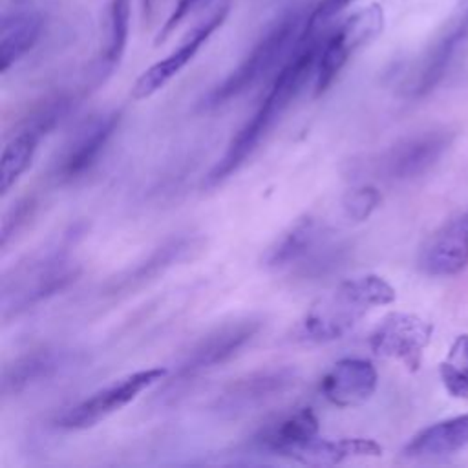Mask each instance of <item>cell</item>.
<instances>
[{"instance_id": "obj_22", "label": "cell", "mask_w": 468, "mask_h": 468, "mask_svg": "<svg viewBox=\"0 0 468 468\" xmlns=\"http://www.w3.org/2000/svg\"><path fill=\"white\" fill-rule=\"evenodd\" d=\"M46 137L33 126L20 124L18 130L5 143L0 157V194L5 196L11 186L22 177V174L31 166L38 143Z\"/></svg>"}, {"instance_id": "obj_6", "label": "cell", "mask_w": 468, "mask_h": 468, "mask_svg": "<svg viewBox=\"0 0 468 468\" xmlns=\"http://www.w3.org/2000/svg\"><path fill=\"white\" fill-rule=\"evenodd\" d=\"M261 325V318L247 316L227 322L207 333L185 353L172 380L176 384L188 382L190 378H196L218 366L227 364L256 338Z\"/></svg>"}, {"instance_id": "obj_30", "label": "cell", "mask_w": 468, "mask_h": 468, "mask_svg": "<svg viewBox=\"0 0 468 468\" xmlns=\"http://www.w3.org/2000/svg\"><path fill=\"white\" fill-rule=\"evenodd\" d=\"M150 2H152V0H144V4H146V5H150Z\"/></svg>"}, {"instance_id": "obj_29", "label": "cell", "mask_w": 468, "mask_h": 468, "mask_svg": "<svg viewBox=\"0 0 468 468\" xmlns=\"http://www.w3.org/2000/svg\"><path fill=\"white\" fill-rule=\"evenodd\" d=\"M199 2H201V0H179V2L176 4L174 11L170 13V16L166 18V22L161 26V29H159V33H157V37H155V46L163 44V42L174 33V29L186 18V15H188Z\"/></svg>"}, {"instance_id": "obj_26", "label": "cell", "mask_w": 468, "mask_h": 468, "mask_svg": "<svg viewBox=\"0 0 468 468\" xmlns=\"http://www.w3.org/2000/svg\"><path fill=\"white\" fill-rule=\"evenodd\" d=\"M380 192L375 186H358L353 190H347L342 199L344 214L353 221H366L373 210L380 205Z\"/></svg>"}, {"instance_id": "obj_16", "label": "cell", "mask_w": 468, "mask_h": 468, "mask_svg": "<svg viewBox=\"0 0 468 468\" xmlns=\"http://www.w3.org/2000/svg\"><path fill=\"white\" fill-rule=\"evenodd\" d=\"M331 236L333 232L324 221L313 216H302L267 249L263 265L274 271H291Z\"/></svg>"}, {"instance_id": "obj_21", "label": "cell", "mask_w": 468, "mask_h": 468, "mask_svg": "<svg viewBox=\"0 0 468 468\" xmlns=\"http://www.w3.org/2000/svg\"><path fill=\"white\" fill-rule=\"evenodd\" d=\"M44 20L38 13L4 15L0 22V71L5 73L38 42Z\"/></svg>"}, {"instance_id": "obj_7", "label": "cell", "mask_w": 468, "mask_h": 468, "mask_svg": "<svg viewBox=\"0 0 468 468\" xmlns=\"http://www.w3.org/2000/svg\"><path fill=\"white\" fill-rule=\"evenodd\" d=\"M166 375L165 367H150L130 373L102 389L91 393L79 404L68 408L58 419L57 426L64 430H88L99 424L102 419L122 410L139 393H143L152 384L159 382Z\"/></svg>"}, {"instance_id": "obj_3", "label": "cell", "mask_w": 468, "mask_h": 468, "mask_svg": "<svg viewBox=\"0 0 468 468\" xmlns=\"http://www.w3.org/2000/svg\"><path fill=\"white\" fill-rule=\"evenodd\" d=\"M82 272L68 245H55L18 261L2 278V318L9 320L68 289Z\"/></svg>"}, {"instance_id": "obj_23", "label": "cell", "mask_w": 468, "mask_h": 468, "mask_svg": "<svg viewBox=\"0 0 468 468\" xmlns=\"http://www.w3.org/2000/svg\"><path fill=\"white\" fill-rule=\"evenodd\" d=\"M349 245L344 239H335L333 236L320 243L305 260H302L291 272L300 280H320L338 269H342L349 258Z\"/></svg>"}, {"instance_id": "obj_19", "label": "cell", "mask_w": 468, "mask_h": 468, "mask_svg": "<svg viewBox=\"0 0 468 468\" xmlns=\"http://www.w3.org/2000/svg\"><path fill=\"white\" fill-rule=\"evenodd\" d=\"M468 446V413L439 420L410 439L402 455L410 459H433L452 455Z\"/></svg>"}, {"instance_id": "obj_18", "label": "cell", "mask_w": 468, "mask_h": 468, "mask_svg": "<svg viewBox=\"0 0 468 468\" xmlns=\"http://www.w3.org/2000/svg\"><path fill=\"white\" fill-rule=\"evenodd\" d=\"M318 431L320 422L314 411L311 408H300L265 426L254 437V444L263 452L287 457L298 446L318 437Z\"/></svg>"}, {"instance_id": "obj_9", "label": "cell", "mask_w": 468, "mask_h": 468, "mask_svg": "<svg viewBox=\"0 0 468 468\" xmlns=\"http://www.w3.org/2000/svg\"><path fill=\"white\" fill-rule=\"evenodd\" d=\"M205 245L203 236L194 232H183L177 236L166 238L161 245H157L144 260L137 261L133 267L112 276L101 289L102 296L108 298H121L132 294L133 291L144 287L159 274L168 271L170 267L192 260L196 254L201 252Z\"/></svg>"}, {"instance_id": "obj_1", "label": "cell", "mask_w": 468, "mask_h": 468, "mask_svg": "<svg viewBox=\"0 0 468 468\" xmlns=\"http://www.w3.org/2000/svg\"><path fill=\"white\" fill-rule=\"evenodd\" d=\"M322 46V29L303 24L294 49L289 53L285 64L272 80V86L267 91L265 99L252 113V117L230 139L223 155L207 174L203 183L207 188H214L227 181L258 150L260 143L271 133V130L278 124L289 106L302 93L309 77L316 73Z\"/></svg>"}, {"instance_id": "obj_8", "label": "cell", "mask_w": 468, "mask_h": 468, "mask_svg": "<svg viewBox=\"0 0 468 468\" xmlns=\"http://www.w3.org/2000/svg\"><path fill=\"white\" fill-rule=\"evenodd\" d=\"M121 117V110H112L84 121L73 132L55 161V181L68 185L91 172L115 135Z\"/></svg>"}, {"instance_id": "obj_27", "label": "cell", "mask_w": 468, "mask_h": 468, "mask_svg": "<svg viewBox=\"0 0 468 468\" xmlns=\"http://www.w3.org/2000/svg\"><path fill=\"white\" fill-rule=\"evenodd\" d=\"M38 201L35 196L22 197L5 216L2 221V232H0V247L5 249L9 239H13L16 234H20L29 221L35 218Z\"/></svg>"}, {"instance_id": "obj_10", "label": "cell", "mask_w": 468, "mask_h": 468, "mask_svg": "<svg viewBox=\"0 0 468 468\" xmlns=\"http://www.w3.org/2000/svg\"><path fill=\"white\" fill-rule=\"evenodd\" d=\"M296 382L298 371L291 366L261 367L232 380L216 397L214 410L221 417H239L283 395Z\"/></svg>"}, {"instance_id": "obj_28", "label": "cell", "mask_w": 468, "mask_h": 468, "mask_svg": "<svg viewBox=\"0 0 468 468\" xmlns=\"http://www.w3.org/2000/svg\"><path fill=\"white\" fill-rule=\"evenodd\" d=\"M355 0H320L314 9L309 13V16L305 18V22L313 27L322 29V26L331 20L335 15H338L340 11H344L349 4H353Z\"/></svg>"}, {"instance_id": "obj_20", "label": "cell", "mask_w": 468, "mask_h": 468, "mask_svg": "<svg viewBox=\"0 0 468 468\" xmlns=\"http://www.w3.org/2000/svg\"><path fill=\"white\" fill-rule=\"evenodd\" d=\"M382 446L373 439L346 437V439H320L314 437L309 442L292 450L287 459H292L309 466H331L356 457H380Z\"/></svg>"}, {"instance_id": "obj_15", "label": "cell", "mask_w": 468, "mask_h": 468, "mask_svg": "<svg viewBox=\"0 0 468 468\" xmlns=\"http://www.w3.org/2000/svg\"><path fill=\"white\" fill-rule=\"evenodd\" d=\"M378 373L366 358H342L320 380V393L333 406L353 408L366 402L377 389Z\"/></svg>"}, {"instance_id": "obj_12", "label": "cell", "mask_w": 468, "mask_h": 468, "mask_svg": "<svg viewBox=\"0 0 468 468\" xmlns=\"http://www.w3.org/2000/svg\"><path fill=\"white\" fill-rule=\"evenodd\" d=\"M453 133L439 128L400 139L377 159V172L388 181H410L426 174L448 150Z\"/></svg>"}, {"instance_id": "obj_11", "label": "cell", "mask_w": 468, "mask_h": 468, "mask_svg": "<svg viewBox=\"0 0 468 468\" xmlns=\"http://www.w3.org/2000/svg\"><path fill=\"white\" fill-rule=\"evenodd\" d=\"M433 325L413 313H389L369 335V347L377 356L402 362L410 371H417L424 349L431 340Z\"/></svg>"}, {"instance_id": "obj_13", "label": "cell", "mask_w": 468, "mask_h": 468, "mask_svg": "<svg viewBox=\"0 0 468 468\" xmlns=\"http://www.w3.org/2000/svg\"><path fill=\"white\" fill-rule=\"evenodd\" d=\"M229 11L230 2L221 4L219 9H216L201 26H197L170 55L146 68L132 86V97L135 101H143L165 88L197 55V51L212 37V33L223 26Z\"/></svg>"}, {"instance_id": "obj_4", "label": "cell", "mask_w": 468, "mask_h": 468, "mask_svg": "<svg viewBox=\"0 0 468 468\" xmlns=\"http://www.w3.org/2000/svg\"><path fill=\"white\" fill-rule=\"evenodd\" d=\"M303 24L305 20L300 11H291L276 20L258 38L243 60L219 84H216L207 97H203L201 108H219L261 82V79H265L280 64V60L294 49Z\"/></svg>"}, {"instance_id": "obj_25", "label": "cell", "mask_w": 468, "mask_h": 468, "mask_svg": "<svg viewBox=\"0 0 468 468\" xmlns=\"http://www.w3.org/2000/svg\"><path fill=\"white\" fill-rule=\"evenodd\" d=\"M439 375L452 397L468 399V335H459L441 362Z\"/></svg>"}, {"instance_id": "obj_17", "label": "cell", "mask_w": 468, "mask_h": 468, "mask_svg": "<svg viewBox=\"0 0 468 468\" xmlns=\"http://www.w3.org/2000/svg\"><path fill=\"white\" fill-rule=\"evenodd\" d=\"M71 360V353L58 347H38L13 358L2 369L0 393L13 397L24 389L53 377Z\"/></svg>"}, {"instance_id": "obj_2", "label": "cell", "mask_w": 468, "mask_h": 468, "mask_svg": "<svg viewBox=\"0 0 468 468\" xmlns=\"http://www.w3.org/2000/svg\"><path fill=\"white\" fill-rule=\"evenodd\" d=\"M397 292L378 274H360L342 280L331 292L320 296L298 320L292 335L300 342L325 344L346 336L369 309L395 302Z\"/></svg>"}, {"instance_id": "obj_24", "label": "cell", "mask_w": 468, "mask_h": 468, "mask_svg": "<svg viewBox=\"0 0 468 468\" xmlns=\"http://www.w3.org/2000/svg\"><path fill=\"white\" fill-rule=\"evenodd\" d=\"M130 0H112L108 9V29H106V44L101 57V68L104 71H112L122 58L128 33H130Z\"/></svg>"}, {"instance_id": "obj_5", "label": "cell", "mask_w": 468, "mask_h": 468, "mask_svg": "<svg viewBox=\"0 0 468 468\" xmlns=\"http://www.w3.org/2000/svg\"><path fill=\"white\" fill-rule=\"evenodd\" d=\"M384 27L382 5L371 4L353 13L335 33H331L322 46L316 73L314 95L325 93L336 80L351 55L371 42Z\"/></svg>"}, {"instance_id": "obj_14", "label": "cell", "mask_w": 468, "mask_h": 468, "mask_svg": "<svg viewBox=\"0 0 468 468\" xmlns=\"http://www.w3.org/2000/svg\"><path fill=\"white\" fill-rule=\"evenodd\" d=\"M417 263L430 276H453L468 265V208L428 236Z\"/></svg>"}]
</instances>
